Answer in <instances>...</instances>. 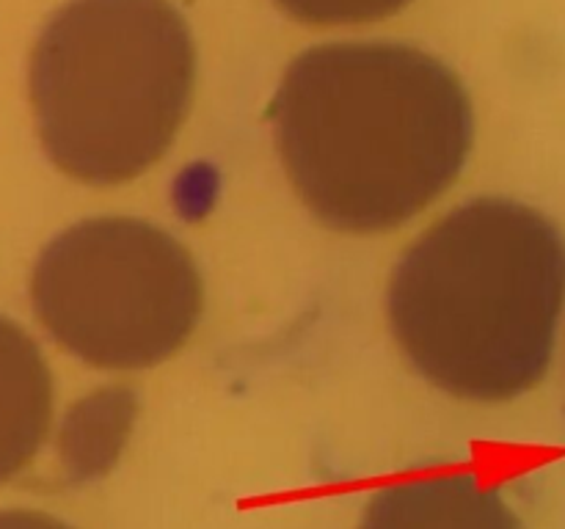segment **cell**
<instances>
[{
  "instance_id": "6da1fadb",
  "label": "cell",
  "mask_w": 565,
  "mask_h": 529,
  "mask_svg": "<svg viewBox=\"0 0 565 529\" xmlns=\"http://www.w3.org/2000/svg\"><path fill=\"white\" fill-rule=\"evenodd\" d=\"M268 116L296 196L345 235L417 218L456 185L475 141L461 77L401 42L307 50L287 66Z\"/></svg>"
},
{
  "instance_id": "7a4b0ae2",
  "label": "cell",
  "mask_w": 565,
  "mask_h": 529,
  "mask_svg": "<svg viewBox=\"0 0 565 529\" xmlns=\"http://www.w3.org/2000/svg\"><path fill=\"white\" fill-rule=\"evenodd\" d=\"M565 306V237L511 198L441 215L392 270L386 317L406 361L467 402H511L544 380Z\"/></svg>"
},
{
  "instance_id": "3957f363",
  "label": "cell",
  "mask_w": 565,
  "mask_h": 529,
  "mask_svg": "<svg viewBox=\"0 0 565 529\" xmlns=\"http://www.w3.org/2000/svg\"><path fill=\"white\" fill-rule=\"evenodd\" d=\"M193 86L196 47L169 0H70L28 64L44 152L94 187L125 185L166 158Z\"/></svg>"
},
{
  "instance_id": "277c9868",
  "label": "cell",
  "mask_w": 565,
  "mask_h": 529,
  "mask_svg": "<svg viewBox=\"0 0 565 529\" xmlns=\"http://www.w3.org/2000/svg\"><path fill=\"white\" fill-rule=\"evenodd\" d=\"M36 320L94 369L163 364L196 331L204 284L191 251L141 218H88L47 242L31 273Z\"/></svg>"
},
{
  "instance_id": "5b68a950",
  "label": "cell",
  "mask_w": 565,
  "mask_h": 529,
  "mask_svg": "<svg viewBox=\"0 0 565 529\" xmlns=\"http://www.w3.org/2000/svg\"><path fill=\"white\" fill-rule=\"evenodd\" d=\"M359 529H522L494 485L478 474L434 472L381 488Z\"/></svg>"
},
{
  "instance_id": "8992f818",
  "label": "cell",
  "mask_w": 565,
  "mask_h": 529,
  "mask_svg": "<svg viewBox=\"0 0 565 529\" xmlns=\"http://www.w3.org/2000/svg\"><path fill=\"white\" fill-rule=\"evenodd\" d=\"M53 424V373L36 342L0 314V485L22 472Z\"/></svg>"
},
{
  "instance_id": "52a82bcc",
  "label": "cell",
  "mask_w": 565,
  "mask_h": 529,
  "mask_svg": "<svg viewBox=\"0 0 565 529\" xmlns=\"http://www.w3.org/2000/svg\"><path fill=\"white\" fill-rule=\"evenodd\" d=\"M412 0H276L287 17L312 28L367 25L403 11Z\"/></svg>"
},
{
  "instance_id": "ba28073f",
  "label": "cell",
  "mask_w": 565,
  "mask_h": 529,
  "mask_svg": "<svg viewBox=\"0 0 565 529\" xmlns=\"http://www.w3.org/2000/svg\"><path fill=\"white\" fill-rule=\"evenodd\" d=\"M0 529H70L58 518L39 510H0Z\"/></svg>"
}]
</instances>
